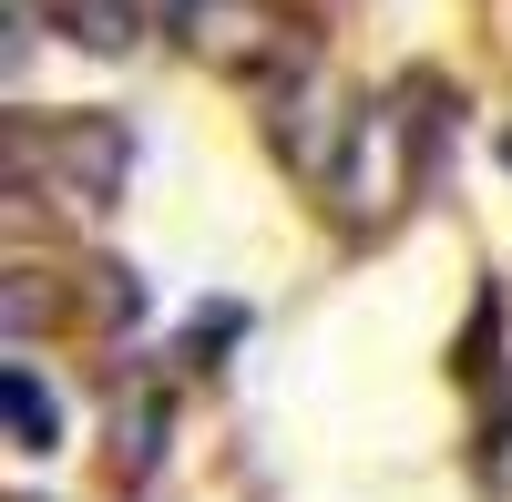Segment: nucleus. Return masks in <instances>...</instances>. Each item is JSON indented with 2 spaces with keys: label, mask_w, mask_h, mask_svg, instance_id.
Instances as JSON below:
<instances>
[{
  "label": "nucleus",
  "mask_w": 512,
  "mask_h": 502,
  "mask_svg": "<svg viewBox=\"0 0 512 502\" xmlns=\"http://www.w3.org/2000/svg\"><path fill=\"white\" fill-rule=\"evenodd\" d=\"M41 175L62 185V205L103 216V205L123 195V175H134V134H123L113 113H62V123H21L11 113V185L31 195Z\"/></svg>",
  "instance_id": "nucleus-1"
},
{
  "label": "nucleus",
  "mask_w": 512,
  "mask_h": 502,
  "mask_svg": "<svg viewBox=\"0 0 512 502\" xmlns=\"http://www.w3.org/2000/svg\"><path fill=\"white\" fill-rule=\"evenodd\" d=\"M256 103H267V134H277V154L297 164V175H338V154H349V123L359 113H338V93H328V62H318V41L297 31L287 52L256 72Z\"/></svg>",
  "instance_id": "nucleus-2"
},
{
  "label": "nucleus",
  "mask_w": 512,
  "mask_h": 502,
  "mask_svg": "<svg viewBox=\"0 0 512 502\" xmlns=\"http://www.w3.org/2000/svg\"><path fill=\"white\" fill-rule=\"evenodd\" d=\"M164 31H175L185 52H205L216 72H246V82L297 41V21H277L267 0H164Z\"/></svg>",
  "instance_id": "nucleus-3"
},
{
  "label": "nucleus",
  "mask_w": 512,
  "mask_h": 502,
  "mask_svg": "<svg viewBox=\"0 0 512 502\" xmlns=\"http://www.w3.org/2000/svg\"><path fill=\"white\" fill-rule=\"evenodd\" d=\"M41 21H52L72 52H103V62H123L144 41V11L134 0H41Z\"/></svg>",
  "instance_id": "nucleus-4"
},
{
  "label": "nucleus",
  "mask_w": 512,
  "mask_h": 502,
  "mask_svg": "<svg viewBox=\"0 0 512 502\" xmlns=\"http://www.w3.org/2000/svg\"><path fill=\"white\" fill-rule=\"evenodd\" d=\"M164 431H175V400H164L154 380H134V390H123V421H113V472L144 482L164 462Z\"/></svg>",
  "instance_id": "nucleus-5"
},
{
  "label": "nucleus",
  "mask_w": 512,
  "mask_h": 502,
  "mask_svg": "<svg viewBox=\"0 0 512 502\" xmlns=\"http://www.w3.org/2000/svg\"><path fill=\"white\" fill-rule=\"evenodd\" d=\"M0 410H11V441H21V451H52V441H62L52 380H41L31 359H11V369H0Z\"/></svg>",
  "instance_id": "nucleus-6"
},
{
  "label": "nucleus",
  "mask_w": 512,
  "mask_h": 502,
  "mask_svg": "<svg viewBox=\"0 0 512 502\" xmlns=\"http://www.w3.org/2000/svg\"><path fill=\"white\" fill-rule=\"evenodd\" d=\"M52 308H62V287L41 277V267H11V277H0V328H11V339H41Z\"/></svg>",
  "instance_id": "nucleus-7"
}]
</instances>
